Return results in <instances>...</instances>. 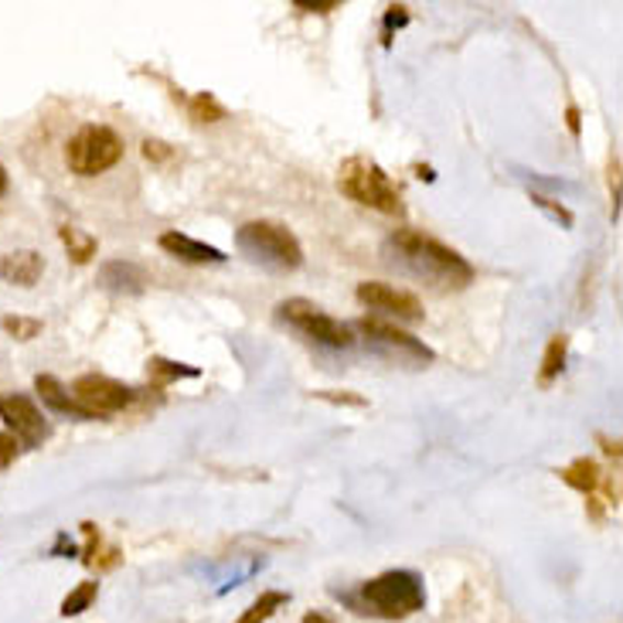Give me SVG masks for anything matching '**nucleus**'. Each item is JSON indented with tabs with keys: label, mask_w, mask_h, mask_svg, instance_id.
Listing matches in <instances>:
<instances>
[{
	"label": "nucleus",
	"mask_w": 623,
	"mask_h": 623,
	"mask_svg": "<svg viewBox=\"0 0 623 623\" xmlns=\"http://www.w3.org/2000/svg\"><path fill=\"white\" fill-rule=\"evenodd\" d=\"M382 253L396 269L409 272L412 280L433 283L436 290H464L474 283V266L457 249L415 229H396L386 238Z\"/></svg>",
	"instance_id": "obj_1"
},
{
	"label": "nucleus",
	"mask_w": 623,
	"mask_h": 623,
	"mask_svg": "<svg viewBox=\"0 0 623 623\" xmlns=\"http://www.w3.org/2000/svg\"><path fill=\"white\" fill-rule=\"evenodd\" d=\"M355 613L378 616V620H405L426 607V586L423 576L412 569H389L382 576L368 579L361 590L344 593Z\"/></svg>",
	"instance_id": "obj_2"
},
{
	"label": "nucleus",
	"mask_w": 623,
	"mask_h": 623,
	"mask_svg": "<svg viewBox=\"0 0 623 623\" xmlns=\"http://www.w3.org/2000/svg\"><path fill=\"white\" fill-rule=\"evenodd\" d=\"M235 246L253 266H263L269 272H297L303 266V246L300 238L272 219H256L235 229Z\"/></svg>",
	"instance_id": "obj_3"
},
{
	"label": "nucleus",
	"mask_w": 623,
	"mask_h": 623,
	"mask_svg": "<svg viewBox=\"0 0 623 623\" xmlns=\"http://www.w3.org/2000/svg\"><path fill=\"white\" fill-rule=\"evenodd\" d=\"M337 191L355 204L371 208V212H382V215H402L405 212L399 185L371 157H348L344 160L337 167Z\"/></svg>",
	"instance_id": "obj_4"
},
{
	"label": "nucleus",
	"mask_w": 623,
	"mask_h": 623,
	"mask_svg": "<svg viewBox=\"0 0 623 623\" xmlns=\"http://www.w3.org/2000/svg\"><path fill=\"white\" fill-rule=\"evenodd\" d=\"M123 160V136L113 126L86 123L65 147V164L79 178H96Z\"/></svg>",
	"instance_id": "obj_5"
},
{
	"label": "nucleus",
	"mask_w": 623,
	"mask_h": 623,
	"mask_svg": "<svg viewBox=\"0 0 623 623\" xmlns=\"http://www.w3.org/2000/svg\"><path fill=\"white\" fill-rule=\"evenodd\" d=\"M276 318H280L283 324H290L307 341H314V344H321V348H331V352H348L352 344L358 341L355 331H352V324H344V321L324 314L318 303H310L303 297L283 300L280 307H276Z\"/></svg>",
	"instance_id": "obj_6"
},
{
	"label": "nucleus",
	"mask_w": 623,
	"mask_h": 623,
	"mask_svg": "<svg viewBox=\"0 0 623 623\" xmlns=\"http://www.w3.org/2000/svg\"><path fill=\"white\" fill-rule=\"evenodd\" d=\"M355 337L365 341V348L378 358H386L392 365H412V368H420V365H430L436 358V352L430 348V344H423L420 337H412L405 331H399L396 324L389 321H378V318H361L352 324Z\"/></svg>",
	"instance_id": "obj_7"
},
{
	"label": "nucleus",
	"mask_w": 623,
	"mask_h": 623,
	"mask_svg": "<svg viewBox=\"0 0 623 623\" xmlns=\"http://www.w3.org/2000/svg\"><path fill=\"white\" fill-rule=\"evenodd\" d=\"M73 399L92 415V420H102V415L130 409L136 402V392L110 375H79L73 386Z\"/></svg>",
	"instance_id": "obj_8"
},
{
	"label": "nucleus",
	"mask_w": 623,
	"mask_h": 623,
	"mask_svg": "<svg viewBox=\"0 0 623 623\" xmlns=\"http://www.w3.org/2000/svg\"><path fill=\"white\" fill-rule=\"evenodd\" d=\"M0 420H4L8 433H11L24 449L42 446V443L52 436V426H48V420L42 415V409L34 405V399L24 396V392L0 396Z\"/></svg>",
	"instance_id": "obj_9"
},
{
	"label": "nucleus",
	"mask_w": 623,
	"mask_h": 623,
	"mask_svg": "<svg viewBox=\"0 0 623 623\" xmlns=\"http://www.w3.org/2000/svg\"><path fill=\"white\" fill-rule=\"evenodd\" d=\"M355 297H358L361 307L375 310V314H386V318H396V321H405V324L423 321V314H426L420 297H412L409 290H396L389 283H378V280L358 283Z\"/></svg>",
	"instance_id": "obj_10"
},
{
	"label": "nucleus",
	"mask_w": 623,
	"mask_h": 623,
	"mask_svg": "<svg viewBox=\"0 0 623 623\" xmlns=\"http://www.w3.org/2000/svg\"><path fill=\"white\" fill-rule=\"evenodd\" d=\"M147 272L130 259H110L99 266V287L113 297H141L147 290Z\"/></svg>",
	"instance_id": "obj_11"
},
{
	"label": "nucleus",
	"mask_w": 623,
	"mask_h": 623,
	"mask_svg": "<svg viewBox=\"0 0 623 623\" xmlns=\"http://www.w3.org/2000/svg\"><path fill=\"white\" fill-rule=\"evenodd\" d=\"M157 246L167 256H175L181 263H191V266H222L229 259L219 246H208V242H198V238H191L185 232H164L157 238Z\"/></svg>",
	"instance_id": "obj_12"
},
{
	"label": "nucleus",
	"mask_w": 623,
	"mask_h": 623,
	"mask_svg": "<svg viewBox=\"0 0 623 623\" xmlns=\"http://www.w3.org/2000/svg\"><path fill=\"white\" fill-rule=\"evenodd\" d=\"M45 272V256L34 249H14L0 256V280L11 287H34Z\"/></svg>",
	"instance_id": "obj_13"
},
{
	"label": "nucleus",
	"mask_w": 623,
	"mask_h": 623,
	"mask_svg": "<svg viewBox=\"0 0 623 623\" xmlns=\"http://www.w3.org/2000/svg\"><path fill=\"white\" fill-rule=\"evenodd\" d=\"M34 392H38L42 405H48L58 415H73V420H79V423L92 420V415L73 399V392H68L55 375H38V378H34Z\"/></svg>",
	"instance_id": "obj_14"
},
{
	"label": "nucleus",
	"mask_w": 623,
	"mask_h": 623,
	"mask_svg": "<svg viewBox=\"0 0 623 623\" xmlns=\"http://www.w3.org/2000/svg\"><path fill=\"white\" fill-rule=\"evenodd\" d=\"M559 477L569 483L572 491H579V494H597L607 474L600 470V464H597V460H590V457H579V460H572L569 467H563V470H559Z\"/></svg>",
	"instance_id": "obj_15"
},
{
	"label": "nucleus",
	"mask_w": 623,
	"mask_h": 623,
	"mask_svg": "<svg viewBox=\"0 0 623 623\" xmlns=\"http://www.w3.org/2000/svg\"><path fill=\"white\" fill-rule=\"evenodd\" d=\"M566 355H569V337L566 334H556V337L545 344V355H542V365H538V386L542 389H548L563 375Z\"/></svg>",
	"instance_id": "obj_16"
},
{
	"label": "nucleus",
	"mask_w": 623,
	"mask_h": 623,
	"mask_svg": "<svg viewBox=\"0 0 623 623\" xmlns=\"http://www.w3.org/2000/svg\"><path fill=\"white\" fill-rule=\"evenodd\" d=\"M58 238H62V246H65L68 259L79 263V266L92 263V256L99 253V242H96L89 232L76 229V225H62V229H58Z\"/></svg>",
	"instance_id": "obj_17"
},
{
	"label": "nucleus",
	"mask_w": 623,
	"mask_h": 623,
	"mask_svg": "<svg viewBox=\"0 0 623 623\" xmlns=\"http://www.w3.org/2000/svg\"><path fill=\"white\" fill-rule=\"evenodd\" d=\"M147 371H151V378H154L157 386H167V382H178V378H198V375H201V368H194V365L170 361V358H160V355H154V358L147 361Z\"/></svg>",
	"instance_id": "obj_18"
},
{
	"label": "nucleus",
	"mask_w": 623,
	"mask_h": 623,
	"mask_svg": "<svg viewBox=\"0 0 623 623\" xmlns=\"http://www.w3.org/2000/svg\"><path fill=\"white\" fill-rule=\"evenodd\" d=\"M188 113H191V120H198V123H222V120L229 116V110L222 107V102H219L212 92L191 96V99H188Z\"/></svg>",
	"instance_id": "obj_19"
},
{
	"label": "nucleus",
	"mask_w": 623,
	"mask_h": 623,
	"mask_svg": "<svg viewBox=\"0 0 623 623\" xmlns=\"http://www.w3.org/2000/svg\"><path fill=\"white\" fill-rule=\"evenodd\" d=\"M290 603V597L287 593H280V590H269V593H263L246 613H242L238 616V623H266L276 610H280V607H287Z\"/></svg>",
	"instance_id": "obj_20"
},
{
	"label": "nucleus",
	"mask_w": 623,
	"mask_h": 623,
	"mask_svg": "<svg viewBox=\"0 0 623 623\" xmlns=\"http://www.w3.org/2000/svg\"><path fill=\"white\" fill-rule=\"evenodd\" d=\"M96 593H99V582H92V579L79 582L76 590L62 600V616H79V613H86V610L92 607Z\"/></svg>",
	"instance_id": "obj_21"
},
{
	"label": "nucleus",
	"mask_w": 623,
	"mask_h": 623,
	"mask_svg": "<svg viewBox=\"0 0 623 623\" xmlns=\"http://www.w3.org/2000/svg\"><path fill=\"white\" fill-rule=\"evenodd\" d=\"M4 331L14 337V341H34L42 334V321H34V318H18V314H11V318H4Z\"/></svg>",
	"instance_id": "obj_22"
},
{
	"label": "nucleus",
	"mask_w": 623,
	"mask_h": 623,
	"mask_svg": "<svg viewBox=\"0 0 623 623\" xmlns=\"http://www.w3.org/2000/svg\"><path fill=\"white\" fill-rule=\"evenodd\" d=\"M532 201H535V204L542 208V212H545V215H552V219H556V222H563L566 229H572V222H576V219H572V212H569V208H566V204H559V201H552V198H545V194H532Z\"/></svg>",
	"instance_id": "obj_23"
},
{
	"label": "nucleus",
	"mask_w": 623,
	"mask_h": 623,
	"mask_svg": "<svg viewBox=\"0 0 623 623\" xmlns=\"http://www.w3.org/2000/svg\"><path fill=\"white\" fill-rule=\"evenodd\" d=\"M144 157H147L151 164L164 167V164L175 160V147L164 144V141H157V136H147V141H144Z\"/></svg>",
	"instance_id": "obj_24"
},
{
	"label": "nucleus",
	"mask_w": 623,
	"mask_h": 623,
	"mask_svg": "<svg viewBox=\"0 0 623 623\" xmlns=\"http://www.w3.org/2000/svg\"><path fill=\"white\" fill-rule=\"evenodd\" d=\"M18 449H21V443L8 430L0 433V467H11L18 460Z\"/></svg>",
	"instance_id": "obj_25"
},
{
	"label": "nucleus",
	"mask_w": 623,
	"mask_h": 623,
	"mask_svg": "<svg viewBox=\"0 0 623 623\" xmlns=\"http://www.w3.org/2000/svg\"><path fill=\"white\" fill-rule=\"evenodd\" d=\"M297 11H307V14H331V11H341V0H318V4H307V0H293Z\"/></svg>",
	"instance_id": "obj_26"
},
{
	"label": "nucleus",
	"mask_w": 623,
	"mask_h": 623,
	"mask_svg": "<svg viewBox=\"0 0 623 623\" xmlns=\"http://www.w3.org/2000/svg\"><path fill=\"white\" fill-rule=\"evenodd\" d=\"M409 21V14H405V8L399 4V8H389V14H386V45L392 42V27H402Z\"/></svg>",
	"instance_id": "obj_27"
},
{
	"label": "nucleus",
	"mask_w": 623,
	"mask_h": 623,
	"mask_svg": "<svg viewBox=\"0 0 623 623\" xmlns=\"http://www.w3.org/2000/svg\"><path fill=\"white\" fill-rule=\"evenodd\" d=\"M318 399H327V402H337V405H365L361 396H348V392H314Z\"/></svg>",
	"instance_id": "obj_28"
},
{
	"label": "nucleus",
	"mask_w": 623,
	"mask_h": 623,
	"mask_svg": "<svg viewBox=\"0 0 623 623\" xmlns=\"http://www.w3.org/2000/svg\"><path fill=\"white\" fill-rule=\"evenodd\" d=\"M600 443H603V449H607V454H610L613 460H620V443H616V440H607V436H600Z\"/></svg>",
	"instance_id": "obj_29"
},
{
	"label": "nucleus",
	"mask_w": 623,
	"mask_h": 623,
	"mask_svg": "<svg viewBox=\"0 0 623 623\" xmlns=\"http://www.w3.org/2000/svg\"><path fill=\"white\" fill-rule=\"evenodd\" d=\"M566 120H569V130H572V136H579V110H576V107H569Z\"/></svg>",
	"instance_id": "obj_30"
},
{
	"label": "nucleus",
	"mask_w": 623,
	"mask_h": 623,
	"mask_svg": "<svg viewBox=\"0 0 623 623\" xmlns=\"http://www.w3.org/2000/svg\"><path fill=\"white\" fill-rule=\"evenodd\" d=\"M303 623H334V620H331L327 613H307Z\"/></svg>",
	"instance_id": "obj_31"
},
{
	"label": "nucleus",
	"mask_w": 623,
	"mask_h": 623,
	"mask_svg": "<svg viewBox=\"0 0 623 623\" xmlns=\"http://www.w3.org/2000/svg\"><path fill=\"white\" fill-rule=\"evenodd\" d=\"M0 194H8V170L0 164Z\"/></svg>",
	"instance_id": "obj_32"
}]
</instances>
